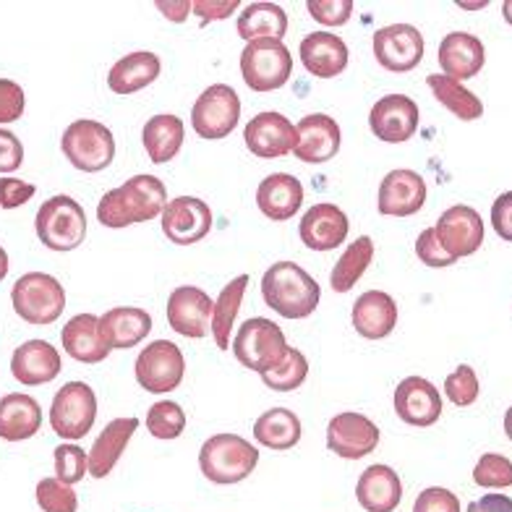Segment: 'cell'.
Instances as JSON below:
<instances>
[{
    "instance_id": "cell-1",
    "label": "cell",
    "mask_w": 512,
    "mask_h": 512,
    "mask_svg": "<svg viewBox=\"0 0 512 512\" xmlns=\"http://www.w3.org/2000/svg\"><path fill=\"white\" fill-rule=\"evenodd\" d=\"M168 204V189L155 176H134L123 186L110 189L97 204V220L105 228H128L134 223H149Z\"/></svg>"
},
{
    "instance_id": "cell-2",
    "label": "cell",
    "mask_w": 512,
    "mask_h": 512,
    "mask_svg": "<svg viewBox=\"0 0 512 512\" xmlns=\"http://www.w3.org/2000/svg\"><path fill=\"white\" fill-rule=\"evenodd\" d=\"M264 304L285 319H306L319 306V283L296 262H277L262 277Z\"/></svg>"
},
{
    "instance_id": "cell-3",
    "label": "cell",
    "mask_w": 512,
    "mask_h": 512,
    "mask_svg": "<svg viewBox=\"0 0 512 512\" xmlns=\"http://www.w3.org/2000/svg\"><path fill=\"white\" fill-rule=\"evenodd\" d=\"M259 463V452L249 439L238 434H215L199 450V468L212 484H238L249 479Z\"/></svg>"
},
{
    "instance_id": "cell-4",
    "label": "cell",
    "mask_w": 512,
    "mask_h": 512,
    "mask_svg": "<svg viewBox=\"0 0 512 512\" xmlns=\"http://www.w3.org/2000/svg\"><path fill=\"white\" fill-rule=\"evenodd\" d=\"M11 304L24 322L45 327L61 319L66 309V290L48 272H27L16 280L11 290Z\"/></svg>"
},
{
    "instance_id": "cell-5",
    "label": "cell",
    "mask_w": 512,
    "mask_h": 512,
    "mask_svg": "<svg viewBox=\"0 0 512 512\" xmlns=\"http://www.w3.org/2000/svg\"><path fill=\"white\" fill-rule=\"evenodd\" d=\"M230 348H233L238 361L249 371H256V374H264V371L283 364L290 351L283 330L272 319L264 317L246 319L238 327L236 340H233Z\"/></svg>"
},
{
    "instance_id": "cell-6",
    "label": "cell",
    "mask_w": 512,
    "mask_h": 512,
    "mask_svg": "<svg viewBox=\"0 0 512 512\" xmlns=\"http://www.w3.org/2000/svg\"><path fill=\"white\" fill-rule=\"evenodd\" d=\"M34 228H37V238L48 249L74 251L87 238V215L76 199L58 194L37 209Z\"/></svg>"
},
{
    "instance_id": "cell-7",
    "label": "cell",
    "mask_w": 512,
    "mask_h": 512,
    "mask_svg": "<svg viewBox=\"0 0 512 512\" xmlns=\"http://www.w3.org/2000/svg\"><path fill=\"white\" fill-rule=\"evenodd\" d=\"M61 149L66 160L81 173H100L113 162L115 139L105 123L81 118L63 131Z\"/></svg>"
},
{
    "instance_id": "cell-8",
    "label": "cell",
    "mask_w": 512,
    "mask_h": 512,
    "mask_svg": "<svg viewBox=\"0 0 512 512\" xmlns=\"http://www.w3.org/2000/svg\"><path fill=\"white\" fill-rule=\"evenodd\" d=\"M241 74L254 92H275L293 74V55L283 40H254L241 53Z\"/></svg>"
},
{
    "instance_id": "cell-9",
    "label": "cell",
    "mask_w": 512,
    "mask_h": 512,
    "mask_svg": "<svg viewBox=\"0 0 512 512\" xmlns=\"http://www.w3.org/2000/svg\"><path fill=\"white\" fill-rule=\"evenodd\" d=\"M97 421L95 390L87 382H68L55 392L50 405V426L61 439L76 442L89 434Z\"/></svg>"
},
{
    "instance_id": "cell-10",
    "label": "cell",
    "mask_w": 512,
    "mask_h": 512,
    "mask_svg": "<svg viewBox=\"0 0 512 512\" xmlns=\"http://www.w3.org/2000/svg\"><path fill=\"white\" fill-rule=\"evenodd\" d=\"M238 118H241V97L228 84L207 87L191 108V126L207 142H217L233 134Z\"/></svg>"
},
{
    "instance_id": "cell-11",
    "label": "cell",
    "mask_w": 512,
    "mask_h": 512,
    "mask_svg": "<svg viewBox=\"0 0 512 512\" xmlns=\"http://www.w3.org/2000/svg\"><path fill=\"white\" fill-rule=\"evenodd\" d=\"M183 371H186V358H183L181 348L170 340H155L152 345H147L134 366L139 387L152 395L176 390L183 382Z\"/></svg>"
},
{
    "instance_id": "cell-12",
    "label": "cell",
    "mask_w": 512,
    "mask_h": 512,
    "mask_svg": "<svg viewBox=\"0 0 512 512\" xmlns=\"http://www.w3.org/2000/svg\"><path fill=\"white\" fill-rule=\"evenodd\" d=\"M374 58L392 74H408L424 58V34L413 24H390L377 29Z\"/></svg>"
},
{
    "instance_id": "cell-13",
    "label": "cell",
    "mask_w": 512,
    "mask_h": 512,
    "mask_svg": "<svg viewBox=\"0 0 512 512\" xmlns=\"http://www.w3.org/2000/svg\"><path fill=\"white\" fill-rule=\"evenodd\" d=\"M434 236H437L439 246L445 249V254L458 262L463 256H471L481 249L484 220L473 207L458 204V207L442 212V217L434 225Z\"/></svg>"
},
{
    "instance_id": "cell-14",
    "label": "cell",
    "mask_w": 512,
    "mask_h": 512,
    "mask_svg": "<svg viewBox=\"0 0 512 512\" xmlns=\"http://www.w3.org/2000/svg\"><path fill=\"white\" fill-rule=\"evenodd\" d=\"M212 230V209L196 196H178L162 209V233L176 246L199 243Z\"/></svg>"
},
{
    "instance_id": "cell-15",
    "label": "cell",
    "mask_w": 512,
    "mask_h": 512,
    "mask_svg": "<svg viewBox=\"0 0 512 512\" xmlns=\"http://www.w3.org/2000/svg\"><path fill=\"white\" fill-rule=\"evenodd\" d=\"M379 426L361 413H337L327 426V447L337 458L361 460L377 450Z\"/></svg>"
},
{
    "instance_id": "cell-16",
    "label": "cell",
    "mask_w": 512,
    "mask_h": 512,
    "mask_svg": "<svg viewBox=\"0 0 512 512\" xmlns=\"http://www.w3.org/2000/svg\"><path fill=\"white\" fill-rule=\"evenodd\" d=\"M243 139H246L251 155L262 157V160H277V157L290 155L296 147V126L283 113L267 110L246 123Z\"/></svg>"
},
{
    "instance_id": "cell-17",
    "label": "cell",
    "mask_w": 512,
    "mask_h": 512,
    "mask_svg": "<svg viewBox=\"0 0 512 512\" xmlns=\"http://www.w3.org/2000/svg\"><path fill=\"white\" fill-rule=\"evenodd\" d=\"M340 142H343V134H340L335 118L324 113H311L298 121L293 155L296 160L309 162V165H322L340 152Z\"/></svg>"
},
{
    "instance_id": "cell-18",
    "label": "cell",
    "mask_w": 512,
    "mask_h": 512,
    "mask_svg": "<svg viewBox=\"0 0 512 512\" xmlns=\"http://www.w3.org/2000/svg\"><path fill=\"white\" fill-rule=\"evenodd\" d=\"M369 126L387 144L408 142L418 131V105L405 95H387L369 113Z\"/></svg>"
},
{
    "instance_id": "cell-19",
    "label": "cell",
    "mask_w": 512,
    "mask_h": 512,
    "mask_svg": "<svg viewBox=\"0 0 512 512\" xmlns=\"http://www.w3.org/2000/svg\"><path fill=\"white\" fill-rule=\"evenodd\" d=\"M212 298L196 285H181L168 298V322L183 337H204L212 322Z\"/></svg>"
},
{
    "instance_id": "cell-20",
    "label": "cell",
    "mask_w": 512,
    "mask_h": 512,
    "mask_svg": "<svg viewBox=\"0 0 512 512\" xmlns=\"http://www.w3.org/2000/svg\"><path fill=\"white\" fill-rule=\"evenodd\" d=\"M348 230H351L348 215L340 207L327 202H319L306 209V215L301 217V225H298L301 241L311 251L337 249L348 238Z\"/></svg>"
},
{
    "instance_id": "cell-21",
    "label": "cell",
    "mask_w": 512,
    "mask_h": 512,
    "mask_svg": "<svg viewBox=\"0 0 512 512\" xmlns=\"http://www.w3.org/2000/svg\"><path fill=\"white\" fill-rule=\"evenodd\" d=\"M395 413L408 426H432L442 416V395L429 379L408 377L395 390Z\"/></svg>"
},
{
    "instance_id": "cell-22",
    "label": "cell",
    "mask_w": 512,
    "mask_h": 512,
    "mask_svg": "<svg viewBox=\"0 0 512 512\" xmlns=\"http://www.w3.org/2000/svg\"><path fill=\"white\" fill-rule=\"evenodd\" d=\"M426 202V181L416 170H392L379 186V212L387 217H411Z\"/></svg>"
},
{
    "instance_id": "cell-23",
    "label": "cell",
    "mask_w": 512,
    "mask_h": 512,
    "mask_svg": "<svg viewBox=\"0 0 512 512\" xmlns=\"http://www.w3.org/2000/svg\"><path fill=\"white\" fill-rule=\"evenodd\" d=\"M61 353L48 340H27L19 345L11 358V374L24 387L53 382L61 374Z\"/></svg>"
},
{
    "instance_id": "cell-24",
    "label": "cell",
    "mask_w": 512,
    "mask_h": 512,
    "mask_svg": "<svg viewBox=\"0 0 512 512\" xmlns=\"http://www.w3.org/2000/svg\"><path fill=\"white\" fill-rule=\"evenodd\" d=\"M301 204H304V186L290 173H272L256 189V207L275 223L296 217Z\"/></svg>"
},
{
    "instance_id": "cell-25",
    "label": "cell",
    "mask_w": 512,
    "mask_h": 512,
    "mask_svg": "<svg viewBox=\"0 0 512 512\" xmlns=\"http://www.w3.org/2000/svg\"><path fill=\"white\" fill-rule=\"evenodd\" d=\"M298 55L306 71L317 79H335L348 68V45L330 32L306 34Z\"/></svg>"
},
{
    "instance_id": "cell-26",
    "label": "cell",
    "mask_w": 512,
    "mask_h": 512,
    "mask_svg": "<svg viewBox=\"0 0 512 512\" xmlns=\"http://www.w3.org/2000/svg\"><path fill=\"white\" fill-rule=\"evenodd\" d=\"M437 61L442 66V71H445V76H450V79H473L486 63L484 42L468 32L447 34L442 45H439Z\"/></svg>"
},
{
    "instance_id": "cell-27",
    "label": "cell",
    "mask_w": 512,
    "mask_h": 512,
    "mask_svg": "<svg viewBox=\"0 0 512 512\" xmlns=\"http://www.w3.org/2000/svg\"><path fill=\"white\" fill-rule=\"evenodd\" d=\"M356 499L366 512H395L403 499V481L390 465H369L356 484Z\"/></svg>"
},
{
    "instance_id": "cell-28",
    "label": "cell",
    "mask_w": 512,
    "mask_h": 512,
    "mask_svg": "<svg viewBox=\"0 0 512 512\" xmlns=\"http://www.w3.org/2000/svg\"><path fill=\"white\" fill-rule=\"evenodd\" d=\"M152 332V317L136 306H115L100 317V335L110 351L136 348Z\"/></svg>"
},
{
    "instance_id": "cell-29",
    "label": "cell",
    "mask_w": 512,
    "mask_h": 512,
    "mask_svg": "<svg viewBox=\"0 0 512 512\" xmlns=\"http://www.w3.org/2000/svg\"><path fill=\"white\" fill-rule=\"evenodd\" d=\"M398 324V304L384 290H366L353 304V327L366 340H382Z\"/></svg>"
},
{
    "instance_id": "cell-30",
    "label": "cell",
    "mask_w": 512,
    "mask_h": 512,
    "mask_svg": "<svg viewBox=\"0 0 512 512\" xmlns=\"http://www.w3.org/2000/svg\"><path fill=\"white\" fill-rule=\"evenodd\" d=\"M139 429V418H113L105 429L100 432V437L95 439V445L92 450L87 452L89 455V473L95 476V479H105L110 476L121 455L126 452L128 442L134 437V432Z\"/></svg>"
},
{
    "instance_id": "cell-31",
    "label": "cell",
    "mask_w": 512,
    "mask_h": 512,
    "mask_svg": "<svg viewBox=\"0 0 512 512\" xmlns=\"http://www.w3.org/2000/svg\"><path fill=\"white\" fill-rule=\"evenodd\" d=\"M63 348L79 364H100L110 353L108 343L100 335V317L95 314H76L68 319L61 332Z\"/></svg>"
},
{
    "instance_id": "cell-32",
    "label": "cell",
    "mask_w": 512,
    "mask_h": 512,
    "mask_svg": "<svg viewBox=\"0 0 512 512\" xmlns=\"http://www.w3.org/2000/svg\"><path fill=\"white\" fill-rule=\"evenodd\" d=\"M42 426V408L32 395L11 392L0 400V439L24 442L34 437Z\"/></svg>"
},
{
    "instance_id": "cell-33",
    "label": "cell",
    "mask_w": 512,
    "mask_h": 512,
    "mask_svg": "<svg viewBox=\"0 0 512 512\" xmlns=\"http://www.w3.org/2000/svg\"><path fill=\"white\" fill-rule=\"evenodd\" d=\"M160 71V58L149 50H139V53L123 55L121 61L110 68L108 87L115 95H134V92L147 89L149 84H155Z\"/></svg>"
},
{
    "instance_id": "cell-34",
    "label": "cell",
    "mask_w": 512,
    "mask_h": 512,
    "mask_svg": "<svg viewBox=\"0 0 512 512\" xmlns=\"http://www.w3.org/2000/svg\"><path fill=\"white\" fill-rule=\"evenodd\" d=\"M254 437L267 450H293L301 442V421L288 408H272V411H264L256 418Z\"/></svg>"
},
{
    "instance_id": "cell-35",
    "label": "cell",
    "mask_w": 512,
    "mask_h": 512,
    "mask_svg": "<svg viewBox=\"0 0 512 512\" xmlns=\"http://www.w3.org/2000/svg\"><path fill=\"white\" fill-rule=\"evenodd\" d=\"M238 34L243 40H283L288 32V14L277 3H251L238 16Z\"/></svg>"
},
{
    "instance_id": "cell-36",
    "label": "cell",
    "mask_w": 512,
    "mask_h": 512,
    "mask_svg": "<svg viewBox=\"0 0 512 512\" xmlns=\"http://www.w3.org/2000/svg\"><path fill=\"white\" fill-rule=\"evenodd\" d=\"M144 149L149 160L157 165H165L181 152L183 147V123L176 115H155L144 123L142 131Z\"/></svg>"
},
{
    "instance_id": "cell-37",
    "label": "cell",
    "mask_w": 512,
    "mask_h": 512,
    "mask_svg": "<svg viewBox=\"0 0 512 512\" xmlns=\"http://www.w3.org/2000/svg\"><path fill=\"white\" fill-rule=\"evenodd\" d=\"M246 285H249V275H238L236 280H230L220 290V296H217L215 306H212L209 332L215 335V343L220 351H230V335H233V324H236L238 311H241Z\"/></svg>"
},
{
    "instance_id": "cell-38",
    "label": "cell",
    "mask_w": 512,
    "mask_h": 512,
    "mask_svg": "<svg viewBox=\"0 0 512 512\" xmlns=\"http://www.w3.org/2000/svg\"><path fill=\"white\" fill-rule=\"evenodd\" d=\"M426 84L434 92L439 105H445L460 121H476V118L484 115V102L473 92H468L460 81L450 79L445 74H429L426 76Z\"/></svg>"
},
{
    "instance_id": "cell-39",
    "label": "cell",
    "mask_w": 512,
    "mask_h": 512,
    "mask_svg": "<svg viewBox=\"0 0 512 512\" xmlns=\"http://www.w3.org/2000/svg\"><path fill=\"white\" fill-rule=\"evenodd\" d=\"M371 259H374V241L369 236H361L343 251V256L337 259L335 270L330 275V285L335 293H348L353 285L361 280L366 270H369Z\"/></svg>"
},
{
    "instance_id": "cell-40",
    "label": "cell",
    "mask_w": 512,
    "mask_h": 512,
    "mask_svg": "<svg viewBox=\"0 0 512 512\" xmlns=\"http://www.w3.org/2000/svg\"><path fill=\"white\" fill-rule=\"evenodd\" d=\"M306 377H309V361H306L304 353L296 351V348H290L283 364L275 366V369L270 371H264L262 382L275 392H290L298 390V387L306 382Z\"/></svg>"
},
{
    "instance_id": "cell-41",
    "label": "cell",
    "mask_w": 512,
    "mask_h": 512,
    "mask_svg": "<svg viewBox=\"0 0 512 512\" xmlns=\"http://www.w3.org/2000/svg\"><path fill=\"white\" fill-rule=\"evenodd\" d=\"M147 429L157 439H178L186 429V413L173 400H160L149 408Z\"/></svg>"
},
{
    "instance_id": "cell-42",
    "label": "cell",
    "mask_w": 512,
    "mask_h": 512,
    "mask_svg": "<svg viewBox=\"0 0 512 512\" xmlns=\"http://www.w3.org/2000/svg\"><path fill=\"white\" fill-rule=\"evenodd\" d=\"M473 481L484 489H507L512 486V460L497 452H486L473 468Z\"/></svg>"
},
{
    "instance_id": "cell-43",
    "label": "cell",
    "mask_w": 512,
    "mask_h": 512,
    "mask_svg": "<svg viewBox=\"0 0 512 512\" xmlns=\"http://www.w3.org/2000/svg\"><path fill=\"white\" fill-rule=\"evenodd\" d=\"M55 479L63 484H79L89 471V455L79 445H58L55 447Z\"/></svg>"
},
{
    "instance_id": "cell-44",
    "label": "cell",
    "mask_w": 512,
    "mask_h": 512,
    "mask_svg": "<svg viewBox=\"0 0 512 512\" xmlns=\"http://www.w3.org/2000/svg\"><path fill=\"white\" fill-rule=\"evenodd\" d=\"M37 505L42 512H76L79 497L68 484L58 479H42L37 484Z\"/></svg>"
},
{
    "instance_id": "cell-45",
    "label": "cell",
    "mask_w": 512,
    "mask_h": 512,
    "mask_svg": "<svg viewBox=\"0 0 512 512\" xmlns=\"http://www.w3.org/2000/svg\"><path fill=\"white\" fill-rule=\"evenodd\" d=\"M479 392V377H476V371L468 364L458 366V369L452 371L450 377L445 379V395L450 398V403L458 405V408L476 403V400H479Z\"/></svg>"
},
{
    "instance_id": "cell-46",
    "label": "cell",
    "mask_w": 512,
    "mask_h": 512,
    "mask_svg": "<svg viewBox=\"0 0 512 512\" xmlns=\"http://www.w3.org/2000/svg\"><path fill=\"white\" fill-rule=\"evenodd\" d=\"M309 14L324 27H343L351 21L353 0H309Z\"/></svg>"
},
{
    "instance_id": "cell-47",
    "label": "cell",
    "mask_w": 512,
    "mask_h": 512,
    "mask_svg": "<svg viewBox=\"0 0 512 512\" xmlns=\"http://www.w3.org/2000/svg\"><path fill=\"white\" fill-rule=\"evenodd\" d=\"M27 95L24 89L11 79H0V123H14L24 115Z\"/></svg>"
},
{
    "instance_id": "cell-48",
    "label": "cell",
    "mask_w": 512,
    "mask_h": 512,
    "mask_svg": "<svg viewBox=\"0 0 512 512\" xmlns=\"http://www.w3.org/2000/svg\"><path fill=\"white\" fill-rule=\"evenodd\" d=\"M413 512H460V499L442 486H429L416 497Z\"/></svg>"
},
{
    "instance_id": "cell-49",
    "label": "cell",
    "mask_w": 512,
    "mask_h": 512,
    "mask_svg": "<svg viewBox=\"0 0 512 512\" xmlns=\"http://www.w3.org/2000/svg\"><path fill=\"white\" fill-rule=\"evenodd\" d=\"M416 256L426 267H450L455 264L452 256L445 254V249L439 246L437 236H434V228H426L421 236L416 238Z\"/></svg>"
},
{
    "instance_id": "cell-50",
    "label": "cell",
    "mask_w": 512,
    "mask_h": 512,
    "mask_svg": "<svg viewBox=\"0 0 512 512\" xmlns=\"http://www.w3.org/2000/svg\"><path fill=\"white\" fill-rule=\"evenodd\" d=\"M34 183L21 178H0V209H16L34 196Z\"/></svg>"
},
{
    "instance_id": "cell-51",
    "label": "cell",
    "mask_w": 512,
    "mask_h": 512,
    "mask_svg": "<svg viewBox=\"0 0 512 512\" xmlns=\"http://www.w3.org/2000/svg\"><path fill=\"white\" fill-rule=\"evenodd\" d=\"M24 160V147H21L19 136L0 128V173H14L21 168Z\"/></svg>"
},
{
    "instance_id": "cell-52",
    "label": "cell",
    "mask_w": 512,
    "mask_h": 512,
    "mask_svg": "<svg viewBox=\"0 0 512 512\" xmlns=\"http://www.w3.org/2000/svg\"><path fill=\"white\" fill-rule=\"evenodd\" d=\"M492 225L502 241L512 243V191L499 194L492 204Z\"/></svg>"
},
{
    "instance_id": "cell-53",
    "label": "cell",
    "mask_w": 512,
    "mask_h": 512,
    "mask_svg": "<svg viewBox=\"0 0 512 512\" xmlns=\"http://www.w3.org/2000/svg\"><path fill=\"white\" fill-rule=\"evenodd\" d=\"M238 8V0H225V3H207V0H196L191 3V11L202 21H215V19H228Z\"/></svg>"
},
{
    "instance_id": "cell-54",
    "label": "cell",
    "mask_w": 512,
    "mask_h": 512,
    "mask_svg": "<svg viewBox=\"0 0 512 512\" xmlns=\"http://www.w3.org/2000/svg\"><path fill=\"white\" fill-rule=\"evenodd\" d=\"M468 512H512V499L507 494H484L481 499H473Z\"/></svg>"
},
{
    "instance_id": "cell-55",
    "label": "cell",
    "mask_w": 512,
    "mask_h": 512,
    "mask_svg": "<svg viewBox=\"0 0 512 512\" xmlns=\"http://www.w3.org/2000/svg\"><path fill=\"white\" fill-rule=\"evenodd\" d=\"M157 8L165 11V16H168L170 21H186V16H189L191 11V3H165V0H160Z\"/></svg>"
},
{
    "instance_id": "cell-56",
    "label": "cell",
    "mask_w": 512,
    "mask_h": 512,
    "mask_svg": "<svg viewBox=\"0 0 512 512\" xmlns=\"http://www.w3.org/2000/svg\"><path fill=\"white\" fill-rule=\"evenodd\" d=\"M6 275H8V254L6 249L0 246V280H6Z\"/></svg>"
},
{
    "instance_id": "cell-57",
    "label": "cell",
    "mask_w": 512,
    "mask_h": 512,
    "mask_svg": "<svg viewBox=\"0 0 512 512\" xmlns=\"http://www.w3.org/2000/svg\"><path fill=\"white\" fill-rule=\"evenodd\" d=\"M505 434H507V439L512 442V405L507 408V413H505Z\"/></svg>"
},
{
    "instance_id": "cell-58",
    "label": "cell",
    "mask_w": 512,
    "mask_h": 512,
    "mask_svg": "<svg viewBox=\"0 0 512 512\" xmlns=\"http://www.w3.org/2000/svg\"><path fill=\"white\" fill-rule=\"evenodd\" d=\"M502 16H505V21L512 27V0L502 3Z\"/></svg>"
}]
</instances>
